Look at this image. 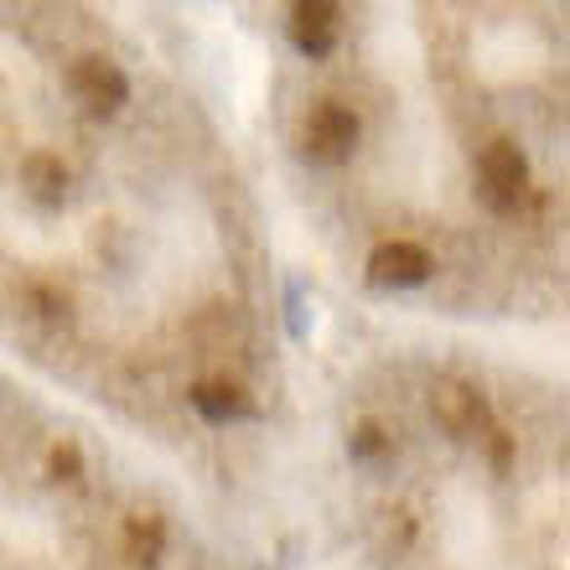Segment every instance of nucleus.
Here are the masks:
<instances>
[{
  "label": "nucleus",
  "mask_w": 570,
  "mask_h": 570,
  "mask_svg": "<svg viewBox=\"0 0 570 570\" xmlns=\"http://www.w3.org/2000/svg\"><path fill=\"white\" fill-rule=\"evenodd\" d=\"M431 415L435 425L456 441H472V435H488L493 431V405L482 400V390L472 379H441L431 390Z\"/></svg>",
  "instance_id": "3"
},
{
  "label": "nucleus",
  "mask_w": 570,
  "mask_h": 570,
  "mask_svg": "<svg viewBox=\"0 0 570 570\" xmlns=\"http://www.w3.org/2000/svg\"><path fill=\"white\" fill-rule=\"evenodd\" d=\"M347 451H353L358 462H390V456H394V435L384 431L379 421H358V431L347 435Z\"/></svg>",
  "instance_id": "10"
},
{
  "label": "nucleus",
  "mask_w": 570,
  "mask_h": 570,
  "mask_svg": "<svg viewBox=\"0 0 570 570\" xmlns=\"http://www.w3.org/2000/svg\"><path fill=\"white\" fill-rule=\"evenodd\" d=\"M358 130L363 125L347 105H337V99H316V105L306 109V120H301V150L322 166H337L358 150Z\"/></svg>",
  "instance_id": "2"
},
{
  "label": "nucleus",
  "mask_w": 570,
  "mask_h": 570,
  "mask_svg": "<svg viewBox=\"0 0 570 570\" xmlns=\"http://www.w3.org/2000/svg\"><path fill=\"white\" fill-rule=\"evenodd\" d=\"M166 550V519L161 513H130L125 519V556L136 566H156Z\"/></svg>",
  "instance_id": "9"
},
{
  "label": "nucleus",
  "mask_w": 570,
  "mask_h": 570,
  "mask_svg": "<svg viewBox=\"0 0 570 570\" xmlns=\"http://www.w3.org/2000/svg\"><path fill=\"white\" fill-rule=\"evenodd\" d=\"M52 478H78V446L73 441L52 446Z\"/></svg>",
  "instance_id": "11"
},
{
  "label": "nucleus",
  "mask_w": 570,
  "mask_h": 570,
  "mask_svg": "<svg viewBox=\"0 0 570 570\" xmlns=\"http://www.w3.org/2000/svg\"><path fill=\"white\" fill-rule=\"evenodd\" d=\"M21 181H27V193L37 203H58L68 193V166L58 161V150H31L21 161Z\"/></svg>",
  "instance_id": "8"
},
{
  "label": "nucleus",
  "mask_w": 570,
  "mask_h": 570,
  "mask_svg": "<svg viewBox=\"0 0 570 570\" xmlns=\"http://www.w3.org/2000/svg\"><path fill=\"white\" fill-rule=\"evenodd\" d=\"M68 89H73V99L99 109V115H115V109L130 99V78H125V68L115 58L89 52V58H78L73 68H68Z\"/></svg>",
  "instance_id": "4"
},
{
  "label": "nucleus",
  "mask_w": 570,
  "mask_h": 570,
  "mask_svg": "<svg viewBox=\"0 0 570 570\" xmlns=\"http://www.w3.org/2000/svg\"><path fill=\"white\" fill-rule=\"evenodd\" d=\"M193 405L203 410V421L224 425V421H239L244 410H249V394H244L234 379H203L193 390Z\"/></svg>",
  "instance_id": "7"
},
{
  "label": "nucleus",
  "mask_w": 570,
  "mask_h": 570,
  "mask_svg": "<svg viewBox=\"0 0 570 570\" xmlns=\"http://www.w3.org/2000/svg\"><path fill=\"white\" fill-rule=\"evenodd\" d=\"M337 31H343V16H337V6H327V0H306V6L291 11V42H296L306 58H327L332 47H337Z\"/></svg>",
  "instance_id": "6"
},
{
  "label": "nucleus",
  "mask_w": 570,
  "mask_h": 570,
  "mask_svg": "<svg viewBox=\"0 0 570 570\" xmlns=\"http://www.w3.org/2000/svg\"><path fill=\"white\" fill-rule=\"evenodd\" d=\"M435 271V259L425 244L415 239H390V244H379L374 259H368V275H374L379 285H421L431 281Z\"/></svg>",
  "instance_id": "5"
},
{
  "label": "nucleus",
  "mask_w": 570,
  "mask_h": 570,
  "mask_svg": "<svg viewBox=\"0 0 570 570\" xmlns=\"http://www.w3.org/2000/svg\"><path fill=\"white\" fill-rule=\"evenodd\" d=\"M529 187H534V171H529V156L513 136H493L478 150V197L493 213H519L524 208Z\"/></svg>",
  "instance_id": "1"
}]
</instances>
